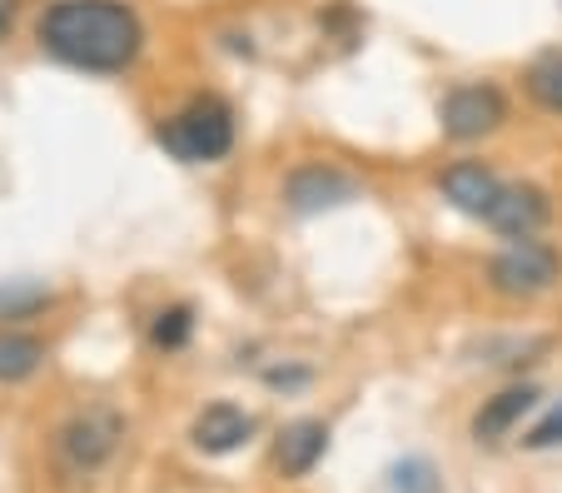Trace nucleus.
Returning a JSON list of instances; mask_svg holds the SVG:
<instances>
[{"label": "nucleus", "mask_w": 562, "mask_h": 493, "mask_svg": "<svg viewBox=\"0 0 562 493\" xmlns=\"http://www.w3.org/2000/svg\"><path fill=\"white\" fill-rule=\"evenodd\" d=\"M488 225L508 239H532L548 225V194L532 184H503L498 204L488 210Z\"/></svg>", "instance_id": "7"}, {"label": "nucleus", "mask_w": 562, "mask_h": 493, "mask_svg": "<svg viewBox=\"0 0 562 493\" xmlns=\"http://www.w3.org/2000/svg\"><path fill=\"white\" fill-rule=\"evenodd\" d=\"M558 269L562 265L548 245H538V239H513V245L493 259V290L513 294V300H528V294L552 290Z\"/></svg>", "instance_id": "3"}, {"label": "nucleus", "mask_w": 562, "mask_h": 493, "mask_svg": "<svg viewBox=\"0 0 562 493\" xmlns=\"http://www.w3.org/2000/svg\"><path fill=\"white\" fill-rule=\"evenodd\" d=\"M159 145L184 165H210L234 150V110L220 96H194L170 125H159Z\"/></svg>", "instance_id": "2"}, {"label": "nucleus", "mask_w": 562, "mask_h": 493, "mask_svg": "<svg viewBox=\"0 0 562 493\" xmlns=\"http://www.w3.org/2000/svg\"><path fill=\"white\" fill-rule=\"evenodd\" d=\"M443 194L453 200V210L488 220V210L503 194V180L493 170H483V165H453V170H443Z\"/></svg>", "instance_id": "8"}, {"label": "nucleus", "mask_w": 562, "mask_h": 493, "mask_svg": "<svg viewBox=\"0 0 562 493\" xmlns=\"http://www.w3.org/2000/svg\"><path fill=\"white\" fill-rule=\"evenodd\" d=\"M522 444H528V449H558V444H562V404L552 408V414L542 418V424H532L528 439H522Z\"/></svg>", "instance_id": "16"}, {"label": "nucleus", "mask_w": 562, "mask_h": 493, "mask_svg": "<svg viewBox=\"0 0 562 493\" xmlns=\"http://www.w3.org/2000/svg\"><path fill=\"white\" fill-rule=\"evenodd\" d=\"M249 434H255V418H249L245 408L210 404L200 418H194L190 439H194V449H204V453H229V449H239Z\"/></svg>", "instance_id": "9"}, {"label": "nucleus", "mask_w": 562, "mask_h": 493, "mask_svg": "<svg viewBox=\"0 0 562 493\" xmlns=\"http://www.w3.org/2000/svg\"><path fill=\"white\" fill-rule=\"evenodd\" d=\"M120 439H125V418H120L115 408H86L80 418L65 424L60 449L75 469H100V463L120 449Z\"/></svg>", "instance_id": "5"}, {"label": "nucleus", "mask_w": 562, "mask_h": 493, "mask_svg": "<svg viewBox=\"0 0 562 493\" xmlns=\"http://www.w3.org/2000/svg\"><path fill=\"white\" fill-rule=\"evenodd\" d=\"M324 449H329V429H324L318 418H299V424H289V429L279 434V469L299 479V473H308L324 459Z\"/></svg>", "instance_id": "11"}, {"label": "nucleus", "mask_w": 562, "mask_h": 493, "mask_svg": "<svg viewBox=\"0 0 562 493\" xmlns=\"http://www.w3.org/2000/svg\"><path fill=\"white\" fill-rule=\"evenodd\" d=\"M11 15H15V0H0V31L11 25Z\"/></svg>", "instance_id": "17"}, {"label": "nucleus", "mask_w": 562, "mask_h": 493, "mask_svg": "<svg viewBox=\"0 0 562 493\" xmlns=\"http://www.w3.org/2000/svg\"><path fill=\"white\" fill-rule=\"evenodd\" d=\"M194 334V314L190 304H170V310L155 314V329H149V339L159 344V349H184Z\"/></svg>", "instance_id": "14"}, {"label": "nucleus", "mask_w": 562, "mask_h": 493, "mask_svg": "<svg viewBox=\"0 0 562 493\" xmlns=\"http://www.w3.org/2000/svg\"><path fill=\"white\" fill-rule=\"evenodd\" d=\"M528 96L538 100L542 110L562 115V51H548L528 65Z\"/></svg>", "instance_id": "13"}, {"label": "nucleus", "mask_w": 562, "mask_h": 493, "mask_svg": "<svg viewBox=\"0 0 562 493\" xmlns=\"http://www.w3.org/2000/svg\"><path fill=\"white\" fill-rule=\"evenodd\" d=\"M289 210L299 215H318V210H339V204L353 200V180L329 165H308V170H294L289 175Z\"/></svg>", "instance_id": "6"}, {"label": "nucleus", "mask_w": 562, "mask_h": 493, "mask_svg": "<svg viewBox=\"0 0 562 493\" xmlns=\"http://www.w3.org/2000/svg\"><path fill=\"white\" fill-rule=\"evenodd\" d=\"M41 359H45L41 339H31V334H0V384L31 379L41 369Z\"/></svg>", "instance_id": "12"}, {"label": "nucleus", "mask_w": 562, "mask_h": 493, "mask_svg": "<svg viewBox=\"0 0 562 493\" xmlns=\"http://www.w3.org/2000/svg\"><path fill=\"white\" fill-rule=\"evenodd\" d=\"M41 45L75 70L120 76L135 65L145 25L120 0H55L41 21Z\"/></svg>", "instance_id": "1"}, {"label": "nucleus", "mask_w": 562, "mask_h": 493, "mask_svg": "<svg viewBox=\"0 0 562 493\" xmlns=\"http://www.w3.org/2000/svg\"><path fill=\"white\" fill-rule=\"evenodd\" d=\"M393 489H398V493H438L443 483H438V473L428 469L424 459H408V463H398V469H393Z\"/></svg>", "instance_id": "15"}, {"label": "nucleus", "mask_w": 562, "mask_h": 493, "mask_svg": "<svg viewBox=\"0 0 562 493\" xmlns=\"http://www.w3.org/2000/svg\"><path fill=\"white\" fill-rule=\"evenodd\" d=\"M503 115H508V100H503V90H493V86H463L443 100V110H438L448 139H483L503 125Z\"/></svg>", "instance_id": "4"}, {"label": "nucleus", "mask_w": 562, "mask_h": 493, "mask_svg": "<svg viewBox=\"0 0 562 493\" xmlns=\"http://www.w3.org/2000/svg\"><path fill=\"white\" fill-rule=\"evenodd\" d=\"M538 404V389L532 384H518V389H503L498 399H488V404L477 408V418H473V434H477V444H498L503 434L518 424L528 408Z\"/></svg>", "instance_id": "10"}]
</instances>
